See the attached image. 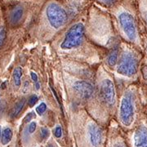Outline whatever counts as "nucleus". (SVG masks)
I'll return each instance as SVG.
<instances>
[{"label": "nucleus", "mask_w": 147, "mask_h": 147, "mask_svg": "<svg viewBox=\"0 0 147 147\" xmlns=\"http://www.w3.org/2000/svg\"><path fill=\"white\" fill-rule=\"evenodd\" d=\"M144 46H145V52H146V54L147 57V40L145 41V42H144Z\"/></svg>", "instance_id": "393cba45"}, {"label": "nucleus", "mask_w": 147, "mask_h": 147, "mask_svg": "<svg viewBox=\"0 0 147 147\" xmlns=\"http://www.w3.org/2000/svg\"><path fill=\"white\" fill-rule=\"evenodd\" d=\"M49 134H50L49 133V130L47 128H45V127H42V129H41V131H40V137L42 140L47 139V137H49Z\"/></svg>", "instance_id": "dca6fc26"}, {"label": "nucleus", "mask_w": 147, "mask_h": 147, "mask_svg": "<svg viewBox=\"0 0 147 147\" xmlns=\"http://www.w3.org/2000/svg\"><path fill=\"white\" fill-rule=\"evenodd\" d=\"M6 38V30L3 27H2L0 29V47L3 45V43L4 42Z\"/></svg>", "instance_id": "a211bd4d"}, {"label": "nucleus", "mask_w": 147, "mask_h": 147, "mask_svg": "<svg viewBox=\"0 0 147 147\" xmlns=\"http://www.w3.org/2000/svg\"><path fill=\"white\" fill-rule=\"evenodd\" d=\"M22 76V69L21 67H17L13 71V81L16 87L21 85V79Z\"/></svg>", "instance_id": "4468645a"}, {"label": "nucleus", "mask_w": 147, "mask_h": 147, "mask_svg": "<svg viewBox=\"0 0 147 147\" xmlns=\"http://www.w3.org/2000/svg\"><path fill=\"white\" fill-rule=\"evenodd\" d=\"M0 136H1V127H0Z\"/></svg>", "instance_id": "bb28decb"}, {"label": "nucleus", "mask_w": 147, "mask_h": 147, "mask_svg": "<svg viewBox=\"0 0 147 147\" xmlns=\"http://www.w3.org/2000/svg\"><path fill=\"white\" fill-rule=\"evenodd\" d=\"M48 147H53V146H48Z\"/></svg>", "instance_id": "cd10ccee"}, {"label": "nucleus", "mask_w": 147, "mask_h": 147, "mask_svg": "<svg viewBox=\"0 0 147 147\" xmlns=\"http://www.w3.org/2000/svg\"><path fill=\"white\" fill-rule=\"evenodd\" d=\"M54 135H55V137H57V138H60V137L62 136V129H61V127L57 126L56 127Z\"/></svg>", "instance_id": "412c9836"}, {"label": "nucleus", "mask_w": 147, "mask_h": 147, "mask_svg": "<svg viewBox=\"0 0 147 147\" xmlns=\"http://www.w3.org/2000/svg\"><path fill=\"white\" fill-rule=\"evenodd\" d=\"M88 137L92 146L94 147H98L102 141V132L99 127L94 123H91L88 127Z\"/></svg>", "instance_id": "6e6552de"}, {"label": "nucleus", "mask_w": 147, "mask_h": 147, "mask_svg": "<svg viewBox=\"0 0 147 147\" xmlns=\"http://www.w3.org/2000/svg\"><path fill=\"white\" fill-rule=\"evenodd\" d=\"M139 96L137 88L129 86L122 95L119 106V119L121 125L131 128L136 123L138 114Z\"/></svg>", "instance_id": "f257e3e1"}, {"label": "nucleus", "mask_w": 147, "mask_h": 147, "mask_svg": "<svg viewBox=\"0 0 147 147\" xmlns=\"http://www.w3.org/2000/svg\"><path fill=\"white\" fill-rule=\"evenodd\" d=\"M117 20L119 25L121 32L127 42L133 45H140L141 38L135 16L127 10H121L117 14Z\"/></svg>", "instance_id": "7ed1b4c3"}, {"label": "nucleus", "mask_w": 147, "mask_h": 147, "mask_svg": "<svg viewBox=\"0 0 147 147\" xmlns=\"http://www.w3.org/2000/svg\"><path fill=\"white\" fill-rule=\"evenodd\" d=\"M12 138V131L10 127H6L2 132V144L7 145L11 141Z\"/></svg>", "instance_id": "ddd939ff"}, {"label": "nucleus", "mask_w": 147, "mask_h": 147, "mask_svg": "<svg viewBox=\"0 0 147 147\" xmlns=\"http://www.w3.org/2000/svg\"><path fill=\"white\" fill-rule=\"evenodd\" d=\"M25 103H26V100L25 99H21L18 102H16V104L14 105V106H13V108L11 110L10 115L11 118H16L17 116L20 115L21 110H23V108H24Z\"/></svg>", "instance_id": "f8f14e48"}, {"label": "nucleus", "mask_w": 147, "mask_h": 147, "mask_svg": "<svg viewBox=\"0 0 147 147\" xmlns=\"http://www.w3.org/2000/svg\"><path fill=\"white\" fill-rule=\"evenodd\" d=\"M131 147H147V123L146 120L141 121L131 135Z\"/></svg>", "instance_id": "423d86ee"}, {"label": "nucleus", "mask_w": 147, "mask_h": 147, "mask_svg": "<svg viewBox=\"0 0 147 147\" xmlns=\"http://www.w3.org/2000/svg\"><path fill=\"white\" fill-rule=\"evenodd\" d=\"M24 14V9L21 6H16L12 8L10 12V21L11 24L16 25L22 19Z\"/></svg>", "instance_id": "9d476101"}, {"label": "nucleus", "mask_w": 147, "mask_h": 147, "mask_svg": "<svg viewBox=\"0 0 147 147\" xmlns=\"http://www.w3.org/2000/svg\"><path fill=\"white\" fill-rule=\"evenodd\" d=\"M38 100V96H37L36 95H32L29 98V100H28V105H30V107H32V106H34L36 104Z\"/></svg>", "instance_id": "f3484780"}, {"label": "nucleus", "mask_w": 147, "mask_h": 147, "mask_svg": "<svg viewBox=\"0 0 147 147\" xmlns=\"http://www.w3.org/2000/svg\"><path fill=\"white\" fill-rule=\"evenodd\" d=\"M98 2H100V3L104 4L105 6H111L115 4L116 0H97Z\"/></svg>", "instance_id": "aec40b11"}, {"label": "nucleus", "mask_w": 147, "mask_h": 147, "mask_svg": "<svg viewBox=\"0 0 147 147\" xmlns=\"http://www.w3.org/2000/svg\"><path fill=\"white\" fill-rule=\"evenodd\" d=\"M142 55L131 46L124 45L120 51L116 72L127 79H135L140 72Z\"/></svg>", "instance_id": "f03ea898"}, {"label": "nucleus", "mask_w": 147, "mask_h": 147, "mask_svg": "<svg viewBox=\"0 0 147 147\" xmlns=\"http://www.w3.org/2000/svg\"><path fill=\"white\" fill-rule=\"evenodd\" d=\"M30 75H31L32 80L34 82V84L38 83V76H37L36 74L34 73V72H31V73H30Z\"/></svg>", "instance_id": "b1692460"}, {"label": "nucleus", "mask_w": 147, "mask_h": 147, "mask_svg": "<svg viewBox=\"0 0 147 147\" xmlns=\"http://www.w3.org/2000/svg\"><path fill=\"white\" fill-rule=\"evenodd\" d=\"M145 19H146V25H147V9L145 11Z\"/></svg>", "instance_id": "a878e982"}, {"label": "nucleus", "mask_w": 147, "mask_h": 147, "mask_svg": "<svg viewBox=\"0 0 147 147\" xmlns=\"http://www.w3.org/2000/svg\"><path fill=\"white\" fill-rule=\"evenodd\" d=\"M100 95L102 99L109 105H114L116 101L115 84L110 79H104L100 84Z\"/></svg>", "instance_id": "0eeeda50"}, {"label": "nucleus", "mask_w": 147, "mask_h": 147, "mask_svg": "<svg viewBox=\"0 0 147 147\" xmlns=\"http://www.w3.org/2000/svg\"><path fill=\"white\" fill-rule=\"evenodd\" d=\"M111 147H128L123 140H117Z\"/></svg>", "instance_id": "6ab92c4d"}, {"label": "nucleus", "mask_w": 147, "mask_h": 147, "mask_svg": "<svg viewBox=\"0 0 147 147\" xmlns=\"http://www.w3.org/2000/svg\"><path fill=\"white\" fill-rule=\"evenodd\" d=\"M119 54H120V50L119 48V46H116L112 49V51L109 54L108 59H107L108 65L110 67H115L117 65L119 57Z\"/></svg>", "instance_id": "9b49d317"}, {"label": "nucleus", "mask_w": 147, "mask_h": 147, "mask_svg": "<svg viewBox=\"0 0 147 147\" xmlns=\"http://www.w3.org/2000/svg\"><path fill=\"white\" fill-rule=\"evenodd\" d=\"M36 127L37 124L35 122H31L30 123V125H29V127H28V129H29V132L30 133H33V132H34V131L36 130Z\"/></svg>", "instance_id": "4be33fe9"}, {"label": "nucleus", "mask_w": 147, "mask_h": 147, "mask_svg": "<svg viewBox=\"0 0 147 147\" xmlns=\"http://www.w3.org/2000/svg\"><path fill=\"white\" fill-rule=\"evenodd\" d=\"M46 110H47V105L44 102H42L40 105H38V106H37L36 112L39 115H42Z\"/></svg>", "instance_id": "2eb2a0df"}, {"label": "nucleus", "mask_w": 147, "mask_h": 147, "mask_svg": "<svg viewBox=\"0 0 147 147\" xmlns=\"http://www.w3.org/2000/svg\"><path fill=\"white\" fill-rule=\"evenodd\" d=\"M84 26L82 23L74 24L66 32L61 47L62 49H71L78 47L84 39Z\"/></svg>", "instance_id": "39448f33"}, {"label": "nucleus", "mask_w": 147, "mask_h": 147, "mask_svg": "<svg viewBox=\"0 0 147 147\" xmlns=\"http://www.w3.org/2000/svg\"><path fill=\"white\" fill-rule=\"evenodd\" d=\"M34 117H35V115H34L33 112H31V113H29V114H28V115L26 116V118H25V122H26V123L30 122V121Z\"/></svg>", "instance_id": "5701e85b"}, {"label": "nucleus", "mask_w": 147, "mask_h": 147, "mask_svg": "<svg viewBox=\"0 0 147 147\" xmlns=\"http://www.w3.org/2000/svg\"><path fill=\"white\" fill-rule=\"evenodd\" d=\"M46 16L48 23L54 29L64 26L68 21V15L62 6L56 2H51L46 7Z\"/></svg>", "instance_id": "20e7f679"}, {"label": "nucleus", "mask_w": 147, "mask_h": 147, "mask_svg": "<svg viewBox=\"0 0 147 147\" xmlns=\"http://www.w3.org/2000/svg\"><path fill=\"white\" fill-rule=\"evenodd\" d=\"M74 89L78 94L85 99H88L92 96L93 93V87L89 83L85 81H79L74 84Z\"/></svg>", "instance_id": "1a4fd4ad"}]
</instances>
